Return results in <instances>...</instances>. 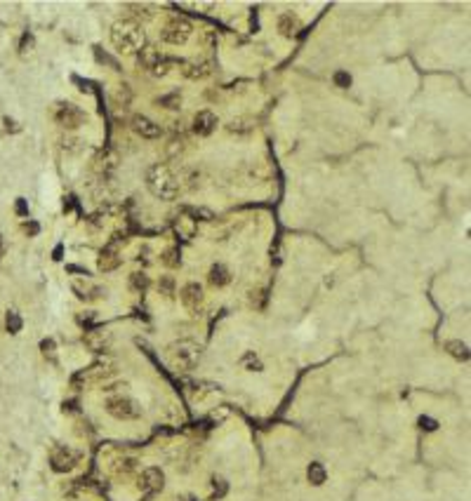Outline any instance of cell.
Masks as SVG:
<instances>
[{"instance_id":"obj_7","label":"cell","mask_w":471,"mask_h":501,"mask_svg":"<svg viewBox=\"0 0 471 501\" xmlns=\"http://www.w3.org/2000/svg\"><path fill=\"white\" fill-rule=\"evenodd\" d=\"M120 243L125 245V238H120V235H113V240L109 243V245L104 247V250L99 252V262H97V266H99L101 273H109V271H116L118 266H120V254H118V247H120Z\"/></svg>"},{"instance_id":"obj_4","label":"cell","mask_w":471,"mask_h":501,"mask_svg":"<svg viewBox=\"0 0 471 501\" xmlns=\"http://www.w3.org/2000/svg\"><path fill=\"white\" fill-rule=\"evenodd\" d=\"M104 407H106V412L111 414L113 419H118V421H132V419L142 417L139 402L128 396H111L104 402Z\"/></svg>"},{"instance_id":"obj_25","label":"cell","mask_w":471,"mask_h":501,"mask_svg":"<svg viewBox=\"0 0 471 501\" xmlns=\"http://www.w3.org/2000/svg\"><path fill=\"white\" fill-rule=\"evenodd\" d=\"M158 292H161L165 299H172V296H175V278H172V275H161V280H158Z\"/></svg>"},{"instance_id":"obj_9","label":"cell","mask_w":471,"mask_h":501,"mask_svg":"<svg viewBox=\"0 0 471 501\" xmlns=\"http://www.w3.org/2000/svg\"><path fill=\"white\" fill-rule=\"evenodd\" d=\"M179 299H182L184 308L191 313H198V308L203 306V301H205V294H203V287L198 283H186L179 290Z\"/></svg>"},{"instance_id":"obj_31","label":"cell","mask_w":471,"mask_h":501,"mask_svg":"<svg viewBox=\"0 0 471 501\" xmlns=\"http://www.w3.org/2000/svg\"><path fill=\"white\" fill-rule=\"evenodd\" d=\"M333 80H335V85H337V87H342V89L351 87V76L346 71H337L333 76Z\"/></svg>"},{"instance_id":"obj_10","label":"cell","mask_w":471,"mask_h":501,"mask_svg":"<svg viewBox=\"0 0 471 501\" xmlns=\"http://www.w3.org/2000/svg\"><path fill=\"white\" fill-rule=\"evenodd\" d=\"M76 461H78V454L73 450H68V447H57L50 457L52 471H57V473H66V471H71V468L76 466Z\"/></svg>"},{"instance_id":"obj_1","label":"cell","mask_w":471,"mask_h":501,"mask_svg":"<svg viewBox=\"0 0 471 501\" xmlns=\"http://www.w3.org/2000/svg\"><path fill=\"white\" fill-rule=\"evenodd\" d=\"M111 43L120 54H137L142 47L149 45V38H146V31L142 24L123 19V22H116L111 26Z\"/></svg>"},{"instance_id":"obj_24","label":"cell","mask_w":471,"mask_h":501,"mask_svg":"<svg viewBox=\"0 0 471 501\" xmlns=\"http://www.w3.org/2000/svg\"><path fill=\"white\" fill-rule=\"evenodd\" d=\"M158 104H161L163 108H170V111H179V108H182V95H179V92L165 95V97L158 99Z\"/></svg>"},{"instance_id":"obj_37","label":"cell","mask_w":471,"mask_h":501,"mask_svg":"<svg viewBox=\"0 0 471 501\" xmlns=\"http://www.w3.org/2000/svg\"><path fill=\"white\" fill-rule=\"evenodd\" d=\"M5 125H7V129H12V132H17V125H14V120H10V118H5Z\"/></svg>"},{"instance_id":"obj_19","label":"cell","mask_w":471,"mask_h":501,"mask_svg":"<svg viewBox=\"0 0 471 501\" xmlns=\"http://www.w3.org/2000/svg\"><path fill=\"white\" fill-rule=\"evenodd\" d=\"M445 351L450 353V356L455 358V360H462V362H466L469 360V346L464 344V341H460V339H450V341H445Z\"/></svg>"},{"instance_id":"obj_14","label":"cell","mask_w":471,"mask_h":501,"mask_svg":"<svg viewBox=\"0 0 471 501\" xmlns=\"http://www.w3.org/2000/svg\"><path fill=\"white\" fill-rule=\"evenodd\" d=\"M278 33L283 35V38H294V35L302 31V19L297 17V14H292V12H285V14H281L278 17Z\"/></svg>"},{"instance_id":"obj_6","label":"cell","mask_w":471,"mask_h":501,"mask_svg":"<svg viewBox=\"0 0 471 501\" xmlns=\"http://www.w3.org/2000/svg\"><path fill=\"white\" fill-rule=\"evenodd\" d=\"M55 120L61 125L64 129H78L80 125L88 120V116H85L80 108H78L76 104H68V101H61V104H57V111H55Z\"/></svg>"},{"instance_id":"obj_5","label":"cell","mask_w":471,"mask_h":501,"mask_svg":"<svg viewBox=\"0 0 471 501\" xmlns=\"http://www.w3.org/2000/svg\"><path fill=\"white\" fill-rule=\"evenodd\" d=\"M191 33H194L191 22H186V19H182V17H175L161 28V40L167 45L179 47V45H186V40L191 38Z\"/></svg>"},{"instance_id":"obj_21","label":"cell","mask_w":471,"mask_h":501,"mask_svg":"<svg viewBox=\"0 0 471 501\" xmlns=\"http://www.w3.org/2000/svg\"><path fill=\"white\" fill-rule=\"evenodd\" d=\"M149 285H151V278L146 275L144 271H137V273H132V275H130V287H132L134 292H139V294L149 290Z\"/></svg>"},{"instance_id":"obj_36","label":"cell","mask_w":471,"mask_h":501,"mask_svg":"<svg viewBox=\"0 0 471 501\" xmlns=\"http://www.w3.org/2000/svg\"><path fill=\"white\" fill-rule=\"evenodd\" d=\"M94 320V311H88V316H78V323H90Z\"/></svg>"},{"instance_id":"obj_22","label":"cell","mask_w":471,"mask_h":501,"mask_svg":"<svg viewBox=\"0 0 471 501\" xmlns=\"http://www.w3.org/2000/svg\"><path fill=\"white\" fill-rule=\"evenodd\" d=\"M123 10H128V14H130V22H134V24H139V19H151V12H149V7H144V5H125Z\"/></svg>"},{"instance_id":"obj_29","label":"cell","mask_w":471,"mask_h":501,"mask_svg":"<svg viewBox=\"0 0 471 501\" xmlns=\"http://www.w3.org/2000/svg\"><path fill=\"white\" fill-rule=\"evenodd\" d=\"M177 254H179V252L175 250V247H167V250L163 252V264H165V266H172V268L179 266V264H182V259H179Z\"/></svg>"},{"instance_id":"obj_13","label":"cell","mask_w":471,"mask_h":501,"mask_svg":"<svg viewBox=\"0 0 471 501\" xmlns=\"http://www.w3.org/2000/svg\"><path fill=\"white\" fill-rule=\"evenodd\" d=\"M134 59H137V66L139 68H144V71H153L155 66H158V62L163 59L161 50L155 47V45H146V47H142V50L134 54Z\"/></svg>"},{"instance_id":"obj_32","label":"cell","mask_w":471,"mask_h":501,"mask_svg":"<svg viewBox=\"0 0 471 501\" xmlns=\"http://www.w3.org/2000/svg\"><path fill=\"white\" fill-rule=\"evenodd\" d=\"M417 423H420L422 431H429V433L438 429V421H436V419H431V417H420V421H417Z\"/></svg>"},{"instance_id":"obj_27","label":"cell","mask_w":471,"mask_h":501,"mask_svg":"<svg viewBox=\"0 0 471 501\" xmlns=\"http://www.w3.org/2000/svg\"><path fill=\"white\" fill-rule=\"evenodd\" d=\"M130 99H132V89H130L128 83H123L120 87L116 89V95H113V101H116L118 106H128Z\"/></svg>"},{"instance_id":"obj_18","label":"cell","mask_w":471,"mask_h":501,"mask_svg":"<svg viewBox=\"0 0 471 501\" xmlns=\"http://www.w3.org/2000/svg\"><path fill=\"white\" fill-rule=\"evenodd\" d=\"M252 129H255V123H252L250 118H233V120H229V125H226V132L236 134V137H245V134H250Z\"/></svg>"},{"instance_id":"obj_34","label":"cell","mask_w":471,"mask_h":501,"mask_svg":"<svg viewBox=\"0 0 471 501\" xmlns=\"http://www.w3.org/2000/svg\"><path fill=\"white\" fill-rule=\"evenodd\" d=\"M14 210H17V214H19V217H26V214H28L26 200H24V198H19V200H17V207H14Z\"/></svg>"},{"instance_id":"obj_30","label":"cell","mask_w":471,"mask_h":501,"mask_svg":"<svg viewBox=\"0 0 471 501\" xmlns=\"http://www.w3.org/2000/svg\"><path fill=\"white\" fill-rule=\"evenodd\" d=\"M40 351H43V356L47 358V360H55V353H57L55 339H43V341H40Z\"/></svg>"},{"instance_id":"obj_3","label":"cell","mask_w":471,"mask_h":501,"mask_svg":"<svg viewBox=\"0 0 471 501\" xmlns=\"http://www.w3.org/2000/svg\"><path fill=\"white\" fill-rule=\"evenodd\" d=\"M200 356H203V348L200 344L191 339H179L175 344L167 346V360L175 369H182V372H191L196 369V365L200 362Z\"/></svg>"},{"instance_id":"obj_12","label":"cell","mask_w":471,"mask_h":501,"mask_svg":"<svg viewBox=\"0 0 471 501\" xmlns=\"http://www.w3.org/2000/svg\"><path fill=\"white\" fill-rule=\"evenodd\" d=\"M217 125H219V120H217V116L212 111H198L194 116V132L198 137H210L217 129Z\"/></svg>"},{"instance_id":"obj_15","label":"cell","mask_w":471,"mask_h":501,"mask_svg":"<svg viewBox=\"0 0 471 501\" xmlns=\"http://www.w3.org/2000/svg\"><path fill=\"white\" fill-rule=\"evenodd\" d=\"M142 487L149 492H161L165 487V473L155 466L144 468V473H142Z\"/></svg>"},{"instance_id":"obj_2","label":"cell","mask_w":471,"mask_h":501,"mask_svg":"<svg viewBox=\"0 0 471 501\" xmlns=\"http://www.w3.org/2000/svg\"><path fill=\"white\" fill-rule=\"evenodd\" d=\"M144 179H146V189H149L155 198H161V200H177L182 186H179V179L175 177V172H172L167 165H163V162L151 165L149 170H146Z\"/></svg>"},{"instance_id":"obj_23","label":"cell","mask_w":471,"mask_h":501,"mask_svg":"<svg viewBox=\"0 0 471 501\" xmlns=\"http://www.w3.org/2000/svg\"><path fill=\"white\" fill-rule=\"evenodd\" d=\"M240 365H243V367L248 369V372H261V369H264L261 360H259V358H257L252 351H248L243 358H240Z\"/></svg>"},{"instance_id":"obj_28","label":"cell","mask_w":471,"mask_h":501,"mask_svg":"<svg viewBox=\"0 0 471 501\" xmlns=\"http://www.w3.org/2000/svg\"><path fill=\"white\" fill-rule=\"evenodd\" d=\"M33 47H36V38L31 33H24L22 35V43H19V54H31L33 52Z\"/></svg>"},{"instance_id":"obj_33","label":"cell","mask_w":471,"mask_h":501,"mask_svg":"<svg viewBox=\"0 0 471 501\" xmlns=\"http://www.w3.org/2000/svg\"><path fill=\"white\" fill-rule=\"evenodd\" d=\"M212 485H215V494H217V496L226 494V483H224L222 478H215V480H212Z\"/></svg>"},{"instance_id":"obj_11","label":"cell","mask_w":471,"mask_h":501,"mask_svg":"<svg viewBox=\"0 0 471 501\" xmlns=\"http://www.w3.org/2000/svg\"><path fill=\"white\" fill-rule=\"evenodd\" d=\"M182 66H184L182 68L184 76L191 78V80H203V78H207V76L212 73V62H210V59H205V57L194 59V62H184Z\"/></svg>"},{"instance_id":"obj_16","label":"cell","mask_w":471,"mask_h":501,"mask_svg":"<svg viewBox=\"0 0 471 501\" xmlns=\"http://www.w3.org/2000/svg\"><path fill=\"white\" fill-rule=\"evenodd\" d=\"M109 341H111V339H109L104 332H99V329L83 334V344L88 346L90 351H94V353H104L106 348H109Z\"/></svg>"},{"instance_id":"obj_26","label":"cell","mask_w":471,"mask_h":501,"mask_svg":"<svg viewBox=\"0 0 471 501\" xmlns=\"http://www.w3.org/2000/svg\"><path fill=\"white\" fill-rule=\"evenodd\" d=\"M5 325H7V332L10 334H17L22 332V316L17 311H7V318H5Z\"/></svg>"},{"instance_id":"obj_8","label":"cell","mask_w":471,"mask_h":501,"mask_svg":"<svg viewBox=\"0 0 471 501\" xmlns=\"http://www.w3.org/2000/svg\"><path fill=\"white\" fill-rule=\"evenodd\" d=\"M130 125H132L134 134H139L142 139H149V141H153V139H161V134H163L161 125H158V123H153L151 118L142 116V113H137V116H132V120H130Z\"/></svg>"},{"instance_id":"obj_17","label":"cell","mask_w":471,"mask_h":501,"mask_svg":"<svg viewBox=\"0 0 471 501\" xmlns=\"http://www.w3.org/2000/svg\"><path fill=\"white\" fill-rule=\"evenodd\" d=\"M207 283L212 287H224V285L231 283V273H229V268L224 264H215L210 268V273H207Z\"/></svg>"},{"instance_id":"obj_38","label":"cell","mask_w":471,"mask_h":501,"mask_svg":"<svg viewBox=\"0 0 471 501\" xmlns=\"http://www.w3.org/2000/svg\"><path fill=\"white\" fill-rule=\"evenodd\" d=\"M5 252V243H3V235H0V254Z\"/></svg>"},{"instance_id":"obj_35","label":"cell","mask_w":471,"mask_h":501,"mask_svg":"<svg viewBox=\"0 0 471 501\" xmlns=\"http://www.w3.org/2000/svg\"><path fill=\"white\" fill-rule=\"evenodd\" d=\"M24 231H26L28 235H36V233H38V231H40V226H38V224H33V221H31V224H24Z\"/></svg>"},{"instance_id":"obj_20","label":"cell","mask_w":471,"mask_h":501,"mask_svg":"<svg viewBox=\"0 0 471 501\" xmlns=\"http://www.w3.org/2000/svg\"><path fill=\"white\" fill-rule=\"evenodd\" d=\"M306 478H309V483H311V485L321 487V485L327 480V471H325V466H323V463H318V461L309 463V468H306Z\"/></svg>"}]
</instances>
